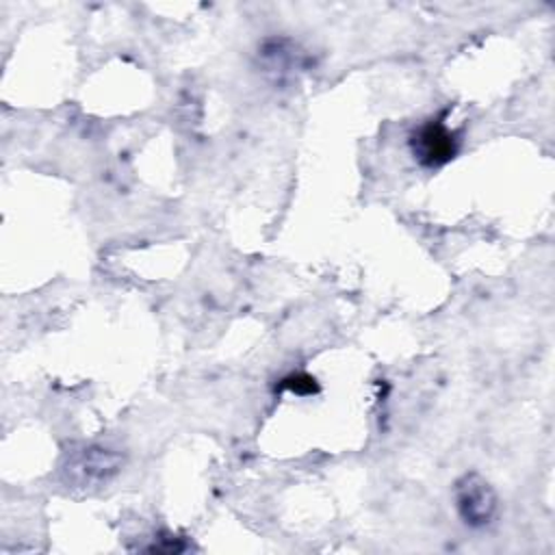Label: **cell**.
Segmentation results:
<instances>
[{
    "mask_svg": "<svg viewBox=\"0 0 555 555\" xmlns=\"http://www.w3.org/2000/svg\"><path fill=\"white\" fill-rule=\"evenodd\" d=\"M444 113L418 124L408 141L414 160L427 169L444 167L460 150V137L447 126Z\"/></svg>",
    "mask_w": 555,
    "mask_h": 555,
    "instance_id": "1",
    "label": "cell"
},
{
    "mask_svg": "<svg viewBox=\"0 0 555 555\" xmlns=\"http://www.w3.org/2000/svg\"><path fill=\"white\" fill-rule=\"evenodd\" d=\"M453 496L460 518L473 529L490 525L499 509L494 488L479 473H464L453 486Z\"/></svg>",
    "mask_w": 555,
    "mask_h": 555,
    "instance_id": "2",
    "label": "cell"
},
{
    "mask_svg": "<svg viewBox=\"0 0 555 555\" xmlns=\"http://www.w3.org/2000/svg\"><path fill=\"white\" fill-rule=\"evenodd\" d=\"M280 388H282V390H291V392H295V395H299V397L319 392L317 379H314L312 375H308V373H291V375H286V377L282 379Z\"/></svg>",
    "mask_w": 555,
    "mask_h": 555,
    "instance_id": "4",
    "label": "cell"
},
{
    "mask_svg": "<svg viewBox=\"0 0 555 555\" xmlns=\"http://www.w3.org/2000/svg\"><path fill=\"white\" fill-rule=\"evenodd\" d=\"M121 468V455L102 447H87L78 451L65 466L67 481L76 486H93L108 481Z\"/></svg>",
    "mask_w": 555,
    "mask_h": 555,
    "instance_id": "3",
    "label": "cell"
}]
</instances>
